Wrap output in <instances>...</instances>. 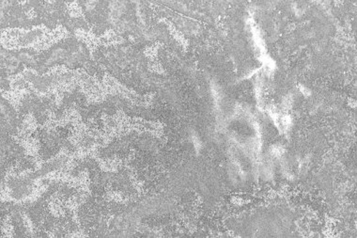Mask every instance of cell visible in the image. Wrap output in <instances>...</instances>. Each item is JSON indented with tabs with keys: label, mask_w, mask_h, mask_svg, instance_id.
I'll return each instance as SVG.
<instances>
[{
	"label": "cell",
	"mask_w": 357,
	"mask_h": 238,
	"mask_svg": "<svg viewBox=\"0 0 357 238\" xmlns=\"http://www.w3.org/2000/svg\"><path fill=\"white\" fill-rule=\"evenodd\" d=\"M24 2L1 1V29H31L38 27L35 17H29Z\"/></svg>",
	"instance_id": "6"
},
{
	"label": "cell",
	"mask_w": 357,
	"mask_h": 238,
	"mask_svg": "<svg viewBox=\"0 0 357 238\" xmlns=\"http://www.w3.org/2000/svg\"><path fill=\"white\" fill-rule=\"evenodd\" d=\"M16 161H21L22 170L34 167L33 162L26 158L25 149L16 143L10 136H1V172L2 182L5 172Z\"/></svg>",
	"instance_id": "8"
},
{
	"label": "cell",
	"mask_w": 357,
	"mask_h": 238,
	"mask_svg": "<svg viewBox=\"0 0 357 238\" xmlns=\"http://www.w3.org/2000/svg\"><path fill=\"white\" fill-rule=\"evenodd\" d=\"M63 66L71 70L83 69L91 77L102 80L105 71L94 59H91L89 47L82 40L75 35L54 43L47 50L38 55L35 71L43 75L56 66Z\"/></svg>",
	"instance_id": "1"
},
{
	"label": "cell",
	"mask_w": 357,
	"mask_h": 238,
	"mask_svg": "<svg viewBox=\"0 0 357 238\" xmlns=\"http://www.w3.org/2000/svg\"><path fill=\"white\" fill-rule=\"evenodd\" d=\"M26 10H33L38 26L43 25L50 29H55L61 25L72 35L78 29L89 31L91 27L83 17H72L67 9V3L61 1H29L24 2Z\"/></svg>",
	"instance_id": "3"
},
{
	"label": "cell",
	"mask_w": 357,
	"mask_h": 238,
	"mask_svg": "<svg viewBox=\"0 0 357 238\" xmlns=\"http://www.w3.org/2000/svg\"><path fill=\"white\" fill-rule=\"evenodd\" d=\"M39 52L33 48L10 50L1 47V80L20 74L24 68L35 69Z\"/></svg>",
	"instance_id": "4"
},
{
	"label": "cell",
	"mask_w": 357,
	"mask_h": 238,
	"mask_svg": "<svg viewBox=\"0 0 357 238\" xmlns=\"http://www.w3.org/2000/svg\"><path fill=\"white\" fill-rule=\"evenodd\" d=\"M55 105L53 97H40L33 93L29 94L22 99L19 107V117L23 119L26 114H32L37 123L43 126L47 121L50 112H53Z\"/></svg>",
	"instance_id": "7"
},
{
	"label": "cell",
	"mask_w": 357,
	"mask_h": 238,
	"mask_svg": "<svg viewBox=\"0 0 357 238\" xmlns=\"http://www.w3.org/2000/svg\"><path fill=\"white\" fill-rule=\"evenodd\" d=\"M69 75H36L29 73L28 75H26L25 77L29 82L33 84L35 89L40 91H45L47 89H50V87H52L54 84L61 82V81L64 80L65 78H67Z\"/></svg>",
	"instance_id": "13"
},
{
	"label": "cell",
	"mask_w": 357,
	"mask_h": 238,
	"mask_svg": "<svg viewBox=\"0 0 357 238\" xmlns=\"http://www.w3.org/2000/svg\"><path fill=\"white\" fill-rule=\"evenodd\" d=\"M134 134L127 135L116 140L115 142L110 143L107 147L102 149L99 151V156L102 159L111 158L113 156H118V158H126L127 154L130 150V146L134 142Z\"/></svg>",
	"instance_id": "12"
},
{
	"label": "cell",
	"mask_w": 357,
	"mask_h": 238,
	"mask_svg": "<svg viewBox=\"0 0 357 238\" xmlns=\"http://www.w3.org/2000/svg\"><path fill=\"white\" fill-rule=\"evenodd\" d=\"M22 119L13 105L1 96V136H13L18 133Z\"/></svg>",
	"instance_id": "11"
},
{
	"label": "cell",
	"mask_w": 357,
	"mask_h": 238,
	"mask_svg": "<svg viewBox=\"0 0 357 238\" xmlns=\"http://www.w3.org/2000/svg\"><path fill=\"white\" fill-rule=\"evenodd\" d=\"M67 161H68V158L62 156V158L45 163L40 170H36L35 172L29 173L26 177L10 178L8 181V186H9L10 191H12L13 198L21 200L29 196L31 193L32 189H33L35 181L40 177H45L48 173L61 169L66 164Z\"/></svg>",
	"instance_id": "5"
},
{
	"label": "cell",
	"mask_w": 357,
	"mask_h": 238,
	"mask_svg": "<svg viewBox=\"0 0 357 238\" xmlns=\"http://www.w3.org/2000/svg\"><path fill=\"white\" fill-rule=\"evenodd\" d=\"M38 137L40 142V156L43 161L54 158L58 155L61 148H67L73 150L74 147L69 140H67L66 134L61 131H48V130H40L38 132Z\"/></svg>",
	"instance_id": "9"
},
{
	"label": "cell",
	"mask_w": 357,
	"mask_h": 238,
	"mask_svg": "<svg viewBox=\"0 0 357 238\" xmlns=\"http://www.w3.org/2000/svg\"><path fill=\"white\" fill-rule=\"evenodd\" d=\"M140 50L135 42L126 40L119 45L97 47L93 58L119 82L140 93V80L144 70Z\"/></svg>",
	"instance_id": "2"
},
{
	"label": "cell",
	"mask_w": 357,
	"mask_h": 238,
	"mask_svg": "<svg viewBox=\"0 0 357 238\" xmlns=\"http://www.w3.org/2000/svg\"><path fill=\"white\" fill-rule=\"evenodd\" d=\"M61 184L53 183L37 201L32 202V204H19L22 212L28 214L35 229L39 228L40 223H42L45 208L47 207L50 199L56 192L61 191Z\"/></svg>",
	"instance_id": "10"
}]
</instances>
